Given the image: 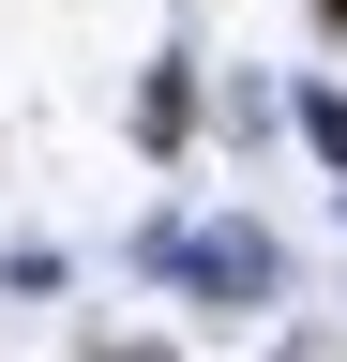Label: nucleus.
Segmentation results:
<instances>
[{
	"mask_svg": "<svg viewBox=\"0 0 347 362\" xmlns=\"http://www.w3.org/2000/svg\"><path fill=\"white\" fill-rule=\"evenodd\" d=\"M317 16H347V0H317Z\"/></svg>",
	"mask_w": 347,
	"mask_h": 362,
	"instance_id": "f257e3e1",
	"label": "nucleus"
}]
</instances>
